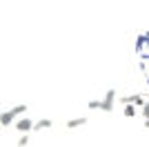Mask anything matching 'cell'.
Returning <instances> with one entry per match:
<instances>
[{
	"label": "cell",
	"mask_w": 149,
	"mask_h": 147,
	"mask_svg": "<svg viewBox=\"0 0 149 147\" xmlns=\"http://www.w3.org/2000/svg\"><path fill=\"white\" fill-rule=\"evenodd\" d=\"M33 125H36V123L31 120V118H18V120H16V129H18L20 134H29L31 129H33Z\"/></svg>",
	"instance_id": "1"
},
{
	"label": "cell",
	"mask_w": 149,
	"mask_h": 147,
	"mask_svg": "<svg viewBox=\"0 0 149 147\" xmlns=\"http://www.w3.org/2000/svg\"><path fill=\"white\" fill-rule=\"evenodd\" d=\"M113 98H116V92L109 89V92L105 94V98L100 100V109H102V111H111L113 109Z\"/></svg>",
	"instance_id": "2"
},
{
	"label": "cell",
	"mask_w": 149,
	"mask_h": 147,
	"mask_svg": "<svg viewBox=\"0 0 149 147\" xmlns=\"http://www.w3.org/2000/svg\"><path fill=\"white\" fill-rule=\"evenodd\" d=\"M51 125H54V120H51V118H42V120H38L36 125H33V132H42V129L51 127Z\"/></svg>",
	"instance_id": "3"
},
{
	"label": "cell",
	"mask_w": 149,
	"mask_h": 147,
	"mask_svg": "<svg viewBox=\"0 0 149 147\" xmlns=\"http://www.w3.org/2000/svg\"><path fill=\"white\" fill-rule=\"evenodd\" d=\"M85 123H87V118L80 116V118H71V120H67L65 125H67L69 129H74V127H80V125H85Z\"/></svg>",
	"instance_id": "4"
},
{
	"label": "cell",
	"mask_w": 149,
	"mask_h": 147,
	"mask_svg": "<svg viewBox=\"0 0 149 147\" xmlns=\"http://www.w3.org/2000/svg\"><path fill=\"white\" fill-rule=\"evenodd\" d=\"M25 111H27V105H16L13 109H9V114H11V116L16 118V116H22Z\"/></svg>",
	"instance_id": "5"
},
{
	"label": "cell",
	"mask_w": 149,
	"mask_h": 147,
	"mask_svg": "<svg viewBox=\"0 0 149 147\" xmlns=\"http://www.w3.org/2000/svg\"><path fill=\"white\" fill-rule=\"evenodd\" d=\"M0 123H2V127H9V125L13 123V116L9 114V111H5V114L0 116Z\"/></svg>",
	"instance_id": "6"
},
{
	"label": "cell",
	"mask_w": 149,
	"mask_h": 147,
	"mask_svg": "<svg viewBox=\"0 0 149 147\" xmlns=\"http://www.w3.org/2000/svg\"><path fill=\"white\" fill-rule=\"evenodd\" d=\"M127 118H131V116H136V105H125V111H123Z\"/></svg>",
	"instance_id": "7"
},
{
	"label": "cell",
	"mask_w": 149,
	"mask_h": 147,
	"mask_svg": "<svg viewBox=\"0 0 149 147\" xmlns=\"http://www.w3.org/2000/svg\"><path fill=\"white\" fill-rule=\"evenodd\" d=\"M27 145H29V134H22L18 141V147H27Z\"/></svg>",
	"instance_id": "8"
},
{
	"label": "cell",
	"mask_w": 149,
	"mask_h": 147,
	"mask_svg": "<svg viewBox=\"0 0 149 147\" xmlns=\"http://www.w3.org/2000/svg\"><path fill=\"white\" fill-rule=\"evenodd\" d=\"M89 107L91 109H100V100H89Z\"/></svg>",
	"instance_id": "9"
},
{
	"label": "cell",
	"mask_w": 149,
	"mask_h": 147,
	"mask_svg": "<svg viewBox=\"0 0 149 147\" xmlns=\"http://www.w3.org/2000/svg\"><path fill=\"white\" fill-rule=\"evenodd\" d=\"M143 114H145V118H147V120H149V103H147V105H145V107H143Z\"/></svg>",
	"instance_id": "10"
}]
</instances>
